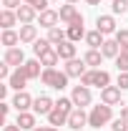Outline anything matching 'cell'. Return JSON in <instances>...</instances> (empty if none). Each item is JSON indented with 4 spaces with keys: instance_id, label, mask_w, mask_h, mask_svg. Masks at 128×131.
<instances>
[{
    "instance_id": "obj_18",
    "label": "cell",
    "mask_w": 128,
    "mask_h": 131,
    "mask_svg": "<svg viewBox=\"0 0 128 131\" xmlns=\"http://www.w3.org/2000/svg\"><path fill=\"white\" fill-rule=\"evenodd\" d=\"M103 53H100V48H88L85 53H83V61H85V66L88 68H100V63H103Z\"/></svg>"
},
{
    "instance_id": "obj_14",
    "label": "cell",
    "mask_w": 128,
    "mask_h": 131,
    "mask_svg": "<svg viewBox=\"0 0 128 131\" xmlns=\"http://www.w3.org/2000/svg\"><path fill=\"white\" fill-rule=\"evenodd\" d=\"M96 30H100L103 35L118 33V28H116V18H113V15H98V20H96Z\"/></svg>"
},
{
    "instance_id": "obj_10",
    "label": "cell",
    "mask_w": 128,
    "mask_h": 131,
    "mask_svg": "<svg viewBox=\"0 0 128 131\" xmlns=\"http://www.w3.org/2000/svg\"><path fill=\"white\" fill-rule=\"evenodd\" d=\"M85 71H88V66H85L83 58H70V61H65V73H68L70 78H80Z\"/></svg>"
},
{
    "instance_id": "obj_31",
    "label": "cell",
    "mask_w": 128,
    "mask_h": 131,
    "mask_svg": "<svg viewBox=\"0 0 128 131\" xmlns=\"http://www.w3.org/2000/svg\"><path fill=\"white\" fill-rule=\"evenodd\" d=\"M111 8L116 15H126L128 13V0H111Z\"/></svg>"
},
{
    "instance_id": "obj_8",
    "label": "cell",
    "mask_w": 128,
    "mask_h": 131,
    "mask_svg": "<svg viewBox=\"0 0 128 131\" xmlns=\"http://www.w3.org/2000/svg\"><path fill=\"white\" fill-rule=\"evenodd\" d=\"M3 61L10 66V68H20V66L25 63V53H23V48H5Z\"/></svg>"
},
{
    "instance_id": "obj_41",
    "label": "cell",
    "mask_w": 128,
    "mask_h": 131,
    "mask_svg": "<svg viewBox=\"0 0 128 131\" xmlns=\"http://www.w3.org/2000/svg\"><path fill=\"white\" fill-rule=\"evenodd\" d=\"M33 131H60V129H58V126H50V124H48V126H35Z\"/></svg>"
},
{
    "instance_id": "obj_15",
    "label": "cell",
    "mask_w": 128,
    "mask_h": 131,
    "mask_svg": "<svg viewBox=\"0 0 128 131\" xmlns=\"http://www.w3.org/2000/svg\"><path fill=\"white\" fill-rule=\"evenodd\" d=\"M40 58H33V61H25V63L20 66L23 71H25V76H28V81H35V78H40L43 76V68H40Z\"/></svg>"
},
{
    "instance_id": "obj_13",
    "label": "cell",
    "mask_w": 128,
    "mask_h": 131,
    "mask_svg": "<svg viewBox=\"0 0 128 131\" xmlns=\"http://www.w3.org/2000/svg\"><path fill=\"white\" fill-rule=\"evenodd\" d=\"M15 13H18V20H20V25H28V23H35V18L40 15V13H38V10H35L33 5H28V3H23V5L18 8Z\"/></svg>"
},
{
    "instance_id": "obj_20",
    "label": "cell",
    "mask_w": 128,
    "mask_h": 131,
    "mask_svg": "<svg viewBox=\"0 0 128 131\" xmlns=\"http://www.w3.org/2000/svg\"><path fill=\"white\" fill-rule=\"evenodd\" d=\"M20 43H35L38 40V25H33V23H28V25H20Z\"/></svg>"
},
{
    "instance_id": "obj_16",
    "label": "cell",
    "mask_w": 128,
    "mask_h": 131,
    "mask_svg": "<svg viewBox=\"0 0 128 131\" xmlns=\"http://www.w3.org/2000/svg\"><path fill=\"white\" fill-rule=\"evenodd\" d=\"M25 83H28V76H25L23 68H15V71L10 73V78H8V86L15 88V91H25Z\"/></svg>"
},
{
    "instance_id": "obj_11",
    "label": "cell",
    "mask_w": 128,
    "mask_h": 131,
    "mask_svg": "<svg viewBox=\"0 0 128 131\" xmlns=\"http://www.w3.org/2000/svg\"><path fill=\"white\" fill-rule=\"evenodd\" d=\"M68 126L73 131H80L83 126H88V114H85V108H73V114L68 116Z\"/></svg>"
},
{
    "instance_id": "obj_17",
    "label": "cell",
    "mask_w": 128,
    "mask_h": 131,
    "mask_svg": "<svg viewBox=\"0 0 128 131\" xmlns=\"http://www.w3.org/2000/svg\"><path fill=\"white\" fill-rule=\"evenodd\" d=\"M38 23H40V25H43V28H55V25H58V23H60V15H58V10H43V13H40V15H38Z\"/></svg>"
},
{
    "instance_id": "obj_33",
    "label": "cell",
    "mask_w": 128,
    "mask_h": 131,
    "mask_svg": "<svg viewBox=\"0 0 128 131\" xmlns=\"http://www.w3.org/2000/svg\"><path fill=\"white\" fill-rule=\"evenodd\" d=\"M23 3H28V5H33L38 13H43V10H48V3L50 0H23Z\"/></svg>"
},
{
    "instance_id": "obj_23",
    "label": "cell",
    "mask_w": 128,
    "mask_h": 131,
    "mask_svg": "<svg viewBox=\"0 0 128 131\" xmlns=\"http://www.w3.org/2000/svg\"><path fill=\"white\" fill-rule=\"evenodd\" d=\"M15 124L20 126V129H25V131H33L35 129V114H30V111H20L15 118Z\"/></svg>"
},
{
    "instance_id": "obj_2",
    "label": "cell",
    "mask_w": 128,
    "mask_h": 131,
    "mask_svg": "<svg viewBox=\"0 0 128 131\" xmlns=\"http://www.w3.org/2000/svg\"><path fill=\"white\" fill-rule=\"evenodd\" d=\"M80 86H96V88H106V86H111V73L108 71H100V68H88L83 76H80Z\"/></svg>"
},
{
    "instance_id": "obj_37",
    "label": "cell",
    "mask_w": 128,
    "mask_h": 131,
    "mask_svg": "<svg viewBox=\"0 0 128 131\" xmlns=\"http://www.w3.org/2000/svg\"><path fill=\"white\" fill-rule=\"evenodd\" d=\"M3 5H5L8 10H18V8L23 5V0H3Z\"/></svg>"
},
{
    "instance_id": "obj_43",
    "label": "cell",
    "mask_w": 128,
    "mask_h": 131,
    "mask_svg": "<svg viewBox=\"0 0 128 131\" xmlns=\"http://www.w3.org/2000/svg\"><path fill=\"white\" fill-rule=\"evenodd\" d=\"M65 3H70V5H75V3H78V0H65Z\"/></svg>"
},
{
    "instance_id": "obj_42",
    "label": "cell",
    "mask_w": 128,
    "mask_h": 131,
    "mask_svg": "<svg viewBox=\"0 0 128 131\" xmlns=\"http://www.w3.org/2000/svg\"><path fill=\"white\" fill-rule=\"evenodd\" d=\"M85 3H88V5H98L100 0H85Z\"/></svg>"
},
{
    "instance_id": "obj_19",
    "label": "cell",
    "mask_w": 128,
    "mask_h": 131,
    "mask_svg": "<svg viewBox=\"0 0 128 131\" xmlns=\"http://www.w3.org/2000/svg\"><path fill=\"white\" fill-rule=\"evenodd\" d=\"M55 50H58L60 61H70V58H75V43H73V40H68V38H65L63 43H58Z\"/></svg>"
},
{
    "instance_id": "obj_28",
    "label": "cell",
    "mask_w": 128,
    "mask_h": 131,
    "mask_svg": "<svg viewBox=\"0 0 128 131\" xmlns=\"http://www.w3.org/2000/svg\"><path fill=\"white\" fill-rule=\"evenodd\" d=\"M50 48H53V43H50L48 38H38V40L33 43V53H35V58H40V56L48 53Z\"/></svg>"
},
{
    "instance_id": "obj_27",
    "label": "cell",
    "mask_w": 128,
    "mask_h": 131,
    "mask_svg": "<svg viewBox=\"0 0 128 131\" xmlns=\"http://www.w3.org/2000/svg\"><path fill=\"white\" fill-rule=\"evenodd\" d=\"M85 43H88V48H100L106 43V35L100 30H91V33H85Z\"/></svg>"
},
{
    "instance_id": "obj_39",
    "label": "cell",
    "mask_w": 128,
    "mask_h": 131,
    "mask_svg": "<svg viewBox=\"0 0 128 131\" xmlns=\"http://www.w3.org/2000/svg\"><path fill=\"white\" fill-rule=\"evenodd\" d=\"M3 131H23V129H20L18 124H10V121H8V124H3Z\"/></svg>"
},
{
    "instance_id": "obj_5",
    "label": "cell",
    "mask_w": 128,
    "mask_h": 131,
    "mask_svg": "<svg viewBox=\"0 0 128 131\" xmlns=\"http://www.w3.org/2000/svg\"><path fill=\"white\" fill-rule=\"evenodd\" d=\"M70 98H73V103L78 106V108H85V106H91V101H93V93H91V88L88 86H73V93H70Z\"/></svg>"
},
{
    "instance_id": "obj_34",
    "label": "cell",
    "mask_w": 128,
    "mask_h": 131,
    "mask_svg": "<svg viewBox=\"0 0 128 131\" xmlns=\"http://www.w3.org/2000/svg\"><path fill=\"white\" fill-rule=\"evenodd\" d=\"M111 131H128V124L123 118H113L111 121Z\"/></svg>"
},
{
    "instance_id": "obj_7",
    "label": "cell",
    "mask_w": 128,
    "mask_h": 131,
    "mask_svg": "<svg viewBox=\"0 0 128 131\" xmlns=\"http://www.w3.org/2000/svg\"><path fill=\"white\" fill-rule=\"evenodd\" d=\"M100 103H108V106H121V88L118 86H106L100 91Z\"/></svg>"
},
{
    "instance_id": "obj_29",
    "label": "cell",
    "mask_w": 128,
    "mask_h": 131,
    "mask_svg": "<svg viewBox=\"0 0 128 131\" xmlns=\"http://www.w3.org/2000/svg\"><path fill=\"white\" fill-rule=\"evenodd\" d=\"M65 38H68V33H65L63 28H58V25H55V28H50V30H48V40L53 43V46H58V43H63Z\"/></svg>"
},
{
    "instance_id": "obj_40",
    "label": "cell",
    "mask_w": 128,
    "mask_h": 131,
    "mask_svg": "<svg viewBox=\"0 0 128 131\" xmlns=\"http://www.w3.org/2000/svg\"><path fill=\"white\" fill-rule=\"evenodd\" d=\"M121 118L128 124V103H121Z\"/></svg>"
},
{
    "instance_id": "obj_35",
    "label": "cell",
    "mask_w": 128,
    "mask_h": 131,
    "mask_svg": "<svg viewBox=\"0 0 128 131\" xmlns=\"http://www.w3.org/2000/svg\"><path fill=\"white\" fill-rule=\"evenodd\" d=\"M121 91H128V73H118V83H116Z\"/></svg>"
},
{
    "instance_id": "obj_36",
    "label": "cell",
    "mask_w": 128,
    "mask_h": 131,
    "mask_svg": "<svg viewBox=\"0 0 128 131\" xmlns=\"http://www.w3.org/2000/svg\"><path fill=\"white\" fill-rule=\"evenodd\" d=\"M10 73H13V71H10V66L3 61V66H0V78H3V81H8V78H10Z\"/></svg>"
},
{
    "instance_id": "obj_22",
    "label": "cell",
    "mask_w": 128,
    "mask_h": 131,
    "mask_svg": "<svg viewBox=\"0 0 128 131\" xmlns=\"http://www.w3.org/2000/svg\"><path fill=\"white\" fill-rule=\"evenodd\" d=\"M15 23H20L15 10H8V8H3V10H0V25H3V30H10Z\"/></svg>"
},
{
    "instance_id": "obj_6",
    "label": "cell",
    "mask_w": 128,
    "mask_h": 131,
    "mask_svg": "<svg viewBox=\"0 0 128 131\" xmlns=\"http://www.w3.org/2000/svg\"><path fill=\"white\" fill-rule=\"evenodd\" d=\"M58 15H60V23H65V25H73V23H83V15L78 13V8H75V5H70V3L60 5Z\"/></svg>"
},
{
    "instance_id": "obj_9",
    "label": "cell",
    "mask_w": 128,
    "mask_h": 131,
    "mask_svg": "<svg viewBox=\"0 0 128 131\" xmlns=\"http://www.w3.org/2000/svg\"><path fill=\"white\" fill-rule=\"evenodd\" d=\"M53 106H55V101L50 96H38L35 101H33V114H40V116H48L50 111H53Z\"/></svg>"
},
{
    "instance_id": "obj_3",
    "label": "cell",
    "mask_w": 128,
    "mask_h": 131,
    "mask_svg": "<svg viewBox=\"0 0 128 131\" xmlns=\"http://www.w3.org/2000/svg\"><path fill=\"white\" fill-rule=\"evenodd\" d=\"M111 121H113V106H108V103H98L88 114V126H93V129H100Z\"/></svg>"
},
{
    "instance_id": "obj_25",
    "label": "cell",
    "mask_w": 128,
    "mask_h": 131,
    "mask_svg": "<svg viewBox=\"0 0 128 131\" xmlns=\"http://www.w3.org/2000/svg\"><path fill=\"white\" fill-rule=\"evenodd\" d=\"M65 33H68V40H73V43H78L80 38H85V28H83V23H73V25H68Z\"/></svg>"
},
{
    "instance_id": "obj_24",
    "label": "cell",
    "mask_w": 128,
    "mask_h": 131,
    "mask_svg": "<svg viewBox=\"0 0 128 131\" xmlns=\"http://www.w3.org/2000/svg\"><path fill=\"white\" fill-rule=\"evenodd\" d=\"M0 43H3L5 48H18V43H20V33H15L13 28H10V30H3Z\"/></svg>"
},
{
    "instance_id": "obj_12",
    "label": "cell",
    "mask_w": 128,
    "mask_h": 131,
    "mask_svg": "<svg viewBox=\"0 0 128 131\" xmlns=\"http://www.w3.org/2000/svg\"><path fill=\"white\" fill-rule=\"evenodd\" d=\"M33 101L35 98L28 93V91H15V98H13V106H15V111H30L33 108Z\"/></svg>"
},
{
    "instance_id": "obj_32",
    "label": "cell",
    "mask_w": 128,
    "mask_h": 131,
    "mask_svg": "<svg viewBox=\"0 0 128 131\" xmlns=\"http://www.w3.org/2000/svg\"><path fill=\"white\" fill-rule=\"evenodd\" d=\"M116 40H118L121 48H128V28H121V30L116 33Z\"/></svg>"
},
{
    "instance_id": "obj_38",
    "label": "cell",
    "mask_w": 128,
    "mask_h": 131,
    "mask_svg": "<svg viewBox=\"0 0 128 131\" xmlns=\"http://www.w3.org/2000/svg\"><path fill=\"white\" fill-rule=\"evenodd\" d=\"M10 106H13V103H5V101L0 103V116H3V118H8V114H10Z\"/></svg>"
},
{
    "instance_id": "obj_21",
    "label": "cell",
    "mask_w": 128,
    "mask_h": 131,
    "mask_svg": "<svg viewBox=\"0 0 128 131\" xmlns=\"http://www.w3.org/2000/svg\"><path fill=\"white\" fill-rule=\"evenodd\" d=\"M100 53L106 56V58H118V53H121V46H118V40L116 38H106V43L100 46Z\"/></svg>"
},
{
    "instance_id": "obj_1",
    "label": "cell",
    "mask_w": 128,
    "mask_h": 131,
    "mask_svg": "<svg viewBox=\"0 0 128 131\" xmlns=\"http://www.w3.org/2000/svg\"><path fill=\"white\" fill-rule=\"evenodd\" d=\"M73 108H78V106L73 103V98L60 96L58 101H55L53 111L48 114V124L50 126H68V116L73 114Z\"/></svg>"
},
{
    "instance_id": "obj_26",
    "label": "cell",
    "mask_w": 128,
    "mask_h": 131,
    "mask_svg": "<svg viewBox=\"0 0 128 131\" xmlns=\"http://www.w3.org/2000/svg\"><path fill=\"white\" fill-rule=\"evenodd\" d=\"M58 61H60V56H58L55 46H53L48 53H43V56H40V63H43V68H55V66H58Z\"/></svg>"
},
{
    "instance_id": "obj_30",
    "label": "cell",
    "mask_w": 128,
    "mask_h": 131,
    "mask_svg": "<svg viewBox=\"0 0 128 131\" xmlns=\"http://www.w3.org/2000/svg\"><path fill=\"white\" fill-rule=\"evenodd\" d=\"M116 68H118V73H128V48H121L118 58H116Z\"/></svg>"
},
{
    "instance_id": "obj_4",
    "label": "cell",
    "mask_w": 128,
    "mask_h": 131,
    "mask_svg": "<svg viewBox=\"0 0 128 131\" xmlns=\"http://www.w3.org/2000/svg\"><path fill=\"white\" fill-rule=\"evenodd\" d=\"M68 73L65 71H55V68H43V76H40V81L43 86H48V88H55V91H63L68 88Z\"/></svg>"
}]
</instances>
